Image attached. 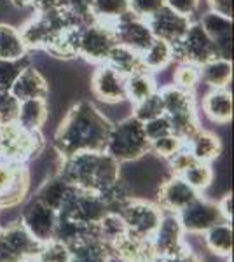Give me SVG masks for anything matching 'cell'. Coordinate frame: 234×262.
<instances>
[{
	"label": "cell",
	"instance_id": "6da1fadb",
	"mask_svg": "<svg viewBox=\"0 0 234 262\" xmlns=\"http://www.w3.org/2000/svg\"><path fill=\"white\" fill-rule=\"evenodd\" d=\"M112 122L91 101H79L67 112L54 133L59 158L77 152H105Z\"/></svg>",
	"mask_w": 234,
	"mask_h": 262
},
{
	"label": "cell",
	"instance_id": "7a4b0ae2",
	"mask_svg": "<svg viewBox=\"0 0 234 262\" xmlns=\"http://www.w3.org/2000/svg\"><path fill=\"white\" fill-rule=\"evenodd\" d=\"M54 175L74 187L100 194L121 179V163L107 152H77L61 158Z\"/></svg>",
	"mask_w": 234,
	"mask_h": 262
},
{
	"label": "cell",
	"instance_id": "3957f363",
	"mask_svg": "<svg viewBox=\"0 0 234 262\" xmlns=\"http://www.w3.org/2000/svg\"><path fill=\"white\" fill-rule=\"evenodd\" d=\"M105 152L117 163L137 161L148 154V140L143 131V122L130 116L112 124Z\"/></svg>",
	"mask_w": 234,
	"mask_h": 262
},
{
	"label": "cell",
	"instance_id": "277c9868",
	"mask_svg": "<svg viewBox=\"0 0 234 262\" xmlns=\"http://www.w3.org/2000/svg\"><path fill=\"white\" fill-rule=\"evenodd\" d=\"M44 149L40 131H28L18 122L0 124V161L27 164Z\"/></svg>",
	"mask_w": 234,
	"mask_h": 262
},
{
	"label": "cell",
	"instance_id": "5b68a950",
	"mask_svg": "<svg viewBox=\"0 0 234 262\" xmlns=\"http://www.w3.org/2000/svg\"><path fill=\"white\" fill-rule=\"evenodd\" d=\"M72 48L75 56H82L91 63H105L109 53L117 44L112 28L100 21H91L84 27L70 28Z\"/></svg>",
	"mask_w": 234,
	"mask_h": 262
},
{
	"label": "cell",
	"instance_id": "8992f818",
	"mask_svg": "<svg viewBox=\"0 0 234 262\" xmlns=\"http://www.w3.org/2000/svg\"><path fill=\"white\" fill-rule=\"evenodd\" d=\"M172 48L173 61L177 63H193L196 67H201L214 58H220L215 44L199 23H190L180 42L173 44Z\"/></svg>",
	"mask_w": 234,
	"mask_h": 262
},
{
	"label": "cell",
	"instance_id": "52a82bcc",
	"mask_svg": "<svg viewBox=\"0 0 234 262\" xmlns=\"http://www.w3.org/2000/svg\"><path fill=\"white\" fill-rule=\"evenodd\" d=\"M40 245L27 231L21 221L0 226V260L2 262H25L33 260Z\"/></svg>",
	"mask_w": 234,
	"mask_h": 262
},
{
	"label": "cell",
	"instance_id": "ba28073f",
	"mask_svg": "<svg viewBox=\"0 0 234 262\" xmlns=\"http://www.w3.org/2000/svg\"><path fill=\"white\" fill-rule=\"evenodd\" d=\"M117 213L121 215L122 221L126 222V227L130 234L152 239L161 219H163L164 210L161 208L159 205H154V203L131 198L130 201L124 203V205L117 210Z\"/></svg>",
	"mask_w": 234,
	"mask_h": 262
},
{
	"label": "cell",
	"instance_id": "9c48e42d",
	"mask_svg": "<svg viewBox=\"0 0 234 262\" xmlns=\"http://www.w3.org/2000/svg\"><path fill=\"white\" fill-rule=\"evenodd\" d=\"M30 191V170L27 164L0 161V210L19 206Z\"/></svg>",
	"mask_w": 234,
	"mask_h": 262
},
{
	"label": "cell",
	"instance_id": "30bf717a",
	"mask_svg": "<svg viewBox=\"0 0 234 262\" xmlns=\"http://www.w3.org/2000/svg\"><path fill=\"white\" fill-rule=\"evenodd\" d=\"M177 217L185 234H203L210 227L225 222L219 205L214 201L203 200L201 196H198L180 212H177Z\"/></svg>",
	"mask_w": 234,
	"mask_h": 262
},
{
	"label": "cell",
	"instance_id": "8fae6325",
	"mask_svg": "<svg viewBox=\"0 0 234 262\" xmlns=\"http://www.w3.org/2000/svg\"><path fill=\"white\" fill-rule=\"evenodd\" d=\"M110 28H112L114 39H116L117 44L130 48L138 54H142L147 49V46L152 42V39H154L147 21L135 16L131 11L126 12L114 25H110Z\"/></svg>",
	"mask_w": 234,
	"mask_h": 262
},
{
	"label": "cell",
	"instance_id": "7c38bea8",
	"mask_svg": "<svg viewBox=\"0 0 234 262\" xmlns=\"http://www.w3.org/2000/svg\"><path fill=\"white\" fill-rule=\"evenodd\" d=\"M19 221L37 242L46 243L54 238L58 213L53 208L46 206L44 203L32 198L28 205L23 208V212H21Z\"/></svg>",
	"mask_w": 234,
	"mask_h": 262
},
{
	"label": "cell",
	"instance_id": "4fadbf2b",
	"mask_svg": "<svg viewBox=\"0 0 234 262\" xmlns=\"http://www.w3.org/2000/svg\"><path fill=\"white\" fill-rule=\"evenodd\" d=\"M184 229L180 226L177 213L164 212L159 226L152 236V247H154L156 257H173L184 252L189 245L184 242Z\"/></svg>",
	"mask_w": 234,
	"mask_h": 262
},
{
	"label": "cell",
	"instance_id": "5bb4252c",
	"mask_svg": "<svg viewBox=\"0 0 234 262\" xmlns=\"http://www.w3.org/2000/svg\"><path fill=\"white\" fill-rule=\"evenodd\" d=\"M190 23H193L190 18L169 9L168 6H164L163 9L157 11L154 16H151L147 19V25L151 28L152 35H154V39H161L172 46L180 42Z\"/></svg>",
	"mask_w": 234,
	"mask_h": 262
},
{
	"label": "cell",
	"instance_id": "9a60e30c",
	"mask_svg": "<svg viewBox=\"0 0 234 262\" xmlns=\"http://www.w3.org/2000/svg\"><path fill=\"white\" fill-rule=\"evenodd\" d=\"M91 91L105 103H121L126 100V77L107 63H100L91 77Z\"/></svg>",
	"mask_w": 234,
	"mask_h": 262
},
{
	"label": "cell",
	"instance_id": "2e32d148",
	"mask_svg": "<svg viewBox=\"0 0 234 262\" xmlns=\"http://www.w3.org/2000/svg\"><path fill=\"white\" fill-rule=\"evenodd\" d=\"M198 196H201L199 192H196L182 177L172 175L169 179H166L163 184L159 185L157 191V205L164 210V212H180L184 206L189 205L190 201H194Z\"/></svg>",
	"mask_w": 234,
	"mask_h": 262
},
{
	"label": "cell",
	"instance_id": "e0dca14e",
	"mask_svg": "<svg viewBox=\"0 0 234 262\" xmlns=\"http://www.w3.org/2000/svg\"><path fill=\"white\" fill-rule=\"evenodd\" d=\"M199 25L215 44L219 56L232 60V18L210 11L203 16Z\"/></svg>",
	"mask_w": 234,
	"mask_h": 262
},
{
	"label": "cell",
	"instance_id": "ac0fdd59",
	"mask_svg": "<svg viewBox=\"0 0 234 262\" xmlns=\"http://www.w3.org/2000/svg\"><path fill=\"white\" fill-rule=\"evenodd\" d=\"M109 250L112 255L119 257L124 262H154L156 252L152 247V239L140 238V236L126 232L116 242L109 245Z\"/></svg>",
	"mask_w": 234,
	"mask_h": 262
},
{
	"label": "cell",
	"instance_id": "d6986e66",
	"mask_svg": "<svg viewBox=\"0 0 234 262\" xmlns=\"http://www.w3.org/2000/svg\"><path fill=\"white\" fill-rule=\"evenodd\" d=\"M11 93L19 101L30 98H48L49 86L44 75L33 65H30L21 72L19 77L16 79V82L12 84Z\"/></svg>",
	"mask_w": 234,
	"mask_h": 262
},
{
	"label": "cell",
	"instance_id": "ffe728a7",
	"mask_svg": "<svg viewBox=\"0 0 234 262\" xmlns=\"http://www.w3.org/2000/svg\"><path fill=\"white\" fill-rule=\"evenodd\" d=\"M185 149L193 154V158L199 163L211 164L222 152V142L215 133L206 129H198L189 140L184 142Z\"/></svg>",
	"mask_w": 234,
	"mask_h": 262
},
{
	"label": "cell",
	"instance_id": "44dd1931",
	"mask_svg": "<svg viewBox=\"0 0 234 262\" xmlns=\"http://www.w3.org/2000/svg\"><path fill=\"white\" fill-rule=\"evenodd\" d=\"M201 105L205 116L215 124H229L232 121V95L227 88L206 93Z\"/></svg>",
	"mask_w": 234,
	"mask_h": 262
},
{
	"label": "cell",
	"instance_id": "7402d4cb",
	"mask_svg": "<svg viewBox=\"0 0 234 262\" xmlns=\"http://www.w3.org/2000/svg\"><path fill=\"white\" fill-rule=\"evenodd\" d=\"M49 117L48 100L46 98H30L19 101L18 117L16 122L21 128L28 131H40Z\"/></svg>",
	"mask_w": 234,
	"mask_h": 262
},
{
	"label": "cell",
	"instance_id": "603a6c76",
	"mask_svg": "<svg viewBox=\"0 0 234 262\" xmlns=\"http://www.w3.org/2000/svg\"><path fill=\"white\" fill-rule=\"evenodd\" d=\"M75 191L74 185H70L69 182H65L63 179H59L58 175H53L51 179H48L44 184L39 187V191L35 192V200H39L40 203H44L46 206L53 208L54 212H58L61 208V205L70 198V194Z\"/></svg>",
	"mask_w": 234,
	"mask_h": 262
},
{
	"label": "cell",
	"instance_id": "cb8c5ba5",
	"mask_svg": "<svg viewBox=\"0 0 234 262\" xmlns=\"http://www.w3.org/2000/svg\"><path fill=\"white\" fill-rule=\"evenodd\" d=\"M199 79L211 90L227 88L232 81V60L214 58L199 67Z\"/></svg>",
	"mask_w": 234,
	"mask_h": 262
},
{
	"label": "cell",
	"instance_id": "d4e9b609",
	"mask_svg": "<svg viewBox=\"0 0 234 262\" xmlns=\"http://www.w3.org/2000/svg\"><path fill=\"white\" fill-rule=\"evenodd\" d=\"M157 91H159L161 100H163L164 116L173 117L180 116V114L194 112V96L190 91L180 90L175 84H168V86H163Z\"/></svg>",
	"mask_w": 234,
	"mask_h": 262
},
{
	"label": "cell",
	"instance_id": "484cf974",
	"mask_svg": "<svg viewBox=\"0 0 234 262\" xmlns=\"http://www.w3.org/2000/svg\"><path fill=\"white\" fill-rule=\"evenodd\" d=\"M205 247L217 257H231L232 253V224L220 222L203 232Z\"/></svg>",
	"mask_w": 234,
	"mask_h": 262
},
{
	"label": "cell",
	"instance_id": "4316f807",
	"mask_svg": "<svg viewBox=\"0 0 234 262\" xmlns=\"http://www.w3.org/2000/svg\"><path fill=\"white\" fill-rule=\"evenodd\" d=\"M143 69L147 72H161L164 70L169 63L173 61V48L172 44L161 40V39H152L151 44L147 46V49L140 54Z\"/></svg>",
	"mask_w": 234,
	"mask_h": 262
},
{
	"label": "cell",
	"instance_id": "83f0119b",
	"mask_svg": "<svg viewBox=\"0 0 234 262\" xmlns=\"http://www.w3.org/2000/svg\"><path fill=\"white\" fill-rule=\"evenodd\" d=\"M105 63L121 75H124V77H130L131 74H137L140 70H145L142 65V60H140V54L121 44L114 46Z\"/></svg>",
	"mask_w": 234,
	"mask_h": 262
},
{
	"label": "cell",
	"instance_id": "f1b7e54d",
	"mask_svg": "<svg viewBox=\"0 0 234 262\" xmlns=\"http://www.w3.org/2000/svg\"><path fill=\"white\" fill-rule=\"evenodd\" d=\"M70 248V262H107L110 257L109 245L100 238L84 239Z\"/></svg>",
	"mask_w": 234,
	"mask_h": 262
},
{
	"label": "cell",
	"instance_id": "f546056e",
	"mask_svg": "<svg viewBox=\"0 0 234 262\" xmlns=\"http://www.w3.org/2000/svg\"><path fill=\"white\" fill-rule=\"evenodd\" d=\"M130 12V0H91V14L95 21L114 25Z\"/></svg>",
	"mask_w": 234,
	"mask_h": 262
},
{
	"label": "cell",
	"instance_id": "4dcf8cb0",
	"mask_svg": "<svg viewBox=\"0 0 234 262\" xmlns=\"http://www.w3.org/2000/svg\"><path fill=\"white\" fill-rule=\"evenodd\" d=\"M27 51L18 28L0 23V60H16L25 56Z\"/></svg>",
	"mask_w": 234,
	"mask_h": 262
},
{
	"label": "cell",
	"instance_id": "1f68e13d",
	"mask_svg": "<svg viewBox=\"0 0 234 262\" xmlns=\"http://www.w3.org/2000/svg\"><path fill=\"white\" fill-rule=\"evenodd\" d=\"M156 91L157 88L151 72L140 70L137 74H131L130 77H126V100H130L133 105L148 98Z\"/></svg>",
	"mask_w": 234,
	"mask_h": 262
},
{
	"label": "cell",
	"instance_id": "d6a6232c",
	"mask_svg": "<svg viewBox=\"0 0 234 262\" xmlns=\"http://www.w3.org/2000/svg\"><path fill=\"white\" fill-rule=\"evenodd\" d=\"M180 177L190 185V187L194 189L196 192L201 194L203 191H206V189L211 185L215 173H214V168H211V164L196 161V163L190 164V166L187 168V170L182 173Z\"/></svg>",
	"mask_w": 234,
	"mask_h": 262
},
{
	"label": "cell",
	"instance_id": "836d02e7",
	"mask_svg": "<svg viewBox=\"0 0 234 262\" xmlns=\"http://www.w3.org/2000/svg\"><path fill=\"white\" fill-rule=\"evenodd\" d=\"M30 65H32V58L28 54L16 60H0V93H9L19 74Z\"/></svg>",
	"mask_w": 234,
	"mask_h": 262
},
{
	"label": "cell",
	"instance_id": "e575fe53",
	"mask_svg": "<svg viewBox=\"0 0 234 262\" xmlns=\"http://www.w3.org/2000/svg\"><path fill=\"white\" fill-rule=\"evenodd\" d=\"M58 7L67 12L75 28L95 21L91 14V0H58Z\"/></svg>",
	"mask_w": 234,
	"mask_h": 262
},
{
	"label": "cell",
	"instance_id": "d590c367",
	"mask_svg": "<svg viewBox=\"0 0 234 262\" xmlns=\"http://www.w3.org/2000/svg\"><path fill=\"white\" fill-rule=\"evenodd\" d=\"M98 231H100L101 242L110 245L112 242L121 238V236H124L127 232V227L126 222L122 221V217L117 212H109L98 222Z\"/></svg>",
	"mask_w": 234,
	"mask_h": 262
},
{
	"label": "cell",
	"instance_id": "8d00e7d4",
	"mask_svg": "<svg viewBox=\"0 0 234 262\" xmlns=\"http://www.w3.org/2000/svg\"><path fill=\"white\" fill-rule=\"evenodd\" d=\"M159 116H164V107H163V100H161L159 91L152 93L148 98L135 103L133 108V117H137L140 122H147L151 119H156Z\"/></svg>",
	"mask_w": 234,
	"mask_h": 262
},
{
	"label": "cell",
	"instance_id": "74e56055",
	"mask_svg": "<svg viewBox=\"0 0 234 262\" xmlns=\"http://www.w3.org/2000/svg\"><path fill=\"white\" fill-rule=\"evenodd\" d=\"M33 262H70V248L58 239L40 245Z\"/></svg>",
	"mask_w": 234,
	"mask_h": 262
},
{
	"label": "cell",
	"instance_id": "f35d334b",
	"mask_svg": "<svg viewBox=\"0 0 234 262\" xmlns=\"http://www.w3.org/2000/svg\"><path fill=\"white\" fill-rule=\"evenodd\" d=\"M199 82H201V79H199V67L193 65V63H178L177 70L173 72V84L177 88L193 93Z\"/></svg>",
	"mask_w": 234,
	"mask_h": 262
},
{
	"label": "cell",
	"instance_id": "ab89813d",
	"mask_svg": "<svg viewBox=\"0 0 234 262\" xmlns=\"http://www.w3.org/2000/svg\"><path fill=\"white\" fill-rule=\"evenodd\" d=\"M182 147H184V142L178 137H175L173 133L164 135V137H159V138H156V140L148 142V152H154V154L166 159V161H168L172 156H175Z\"/></svg>",
	"mask_w": 234,
	"mask_h": 262
},
{
	"label": "cell",
	"instance_id": "60d3db41",
	"mask_svg": "<svg viewBox=\"0 0 234 262\" xmlns=\"http://www.w3.org/2000/svg\"><path fill=\"white\" fill-rule=\"evenodd\" d=\"M19 100L14 95L9 93H0V124L14 122L18 117Z\"/></svg>",
	"mask_w": 234,
	"mask_h": 262
},
{
	"label": "cell",
	"instance_id": "b9f144b4",
	"mask_svg": "<svg viewBox=\"0 0 234 262\" xmlns=\"http://www.w3.org/2000/svg\"><path fill=\"white\" fill-rule=\"evenodd\" d=\"M166 6V0H130V11L142 19H148Z\"/></svg>",
	"mask_w": 234,
	"mask_h": 262
},
{
	"label": "cell",
	"instance_id": "7bdbcfd3",
	"mask_svg": "<svg viewBox=\"0 0 234 262\" xmlns=\"http://www.w3.org/2000/svg\"><path fill=\"white\" fill-rule=\"evenodd\" d=\"M143 131H145L147 140L152 142V140H156V138L172 133V124H169V119L166 116H159V117H156V119L143 122Z\"/></svg>",
	"mask_w": 234,
	"mask_h": 262
},
{
	"label": "cell",
	"instance_id": "ee69618b",
	"mask_svg": "<svg viewBox=\"0 0 234 262\" xmlns=\"http://www.w3.org/2000/svg\"><path fill=\"white\" fill-rule=\"evenodd\" d=\"M193 163H196V159L193 158V154L185 149V145L182 147V149L178 150L175 156H172V158L168 159L172 175H177V177H180L182 173H184Z\"/></svg>",
	"mask_w": 234,
	"mask_h": 262
},
{
	"label": "cell",
	"instance_id": "f6af8a7d",
	"mask_svg": "<svg viewBox=\"0 0 234 262\" xmlns=\"http://www.w3.org/2000/svg\"><path fill=\"white\" fill-rule=\"evenodd\" d=\"M166 6H168L169 9H173V11L180 12V14L187 16V18H190V16L198 11L199 0H166Z\"/></svg>",
	"mask_w": 234,
	"mask_h": 262
},
{
	"label": "cell",
	"instance_id": "bcb514c9",
	"mask_svg": "<svg viewBox=\"0 0 234 262\" xmlns=\"http://www.w3.org/2000/svg\"><path fill=\"white\" fill-rule=\"evenodd\" d=\"M154 262H203V260H201V257H199L198 253H194L189 247H187L185 250L180 252L178 255H173V257H156Z\"/></svg>",
	"mask_w": 234,
	"mask_h": 262
},
{
	"label": "cell",
	"instance_id": "7dc6e473",
	"mask_svg": "<svg viewBox=\"0 0 234 262\" xmlns=\"http://www.w3.org/2000/svg\"><path fill=\"white\" fill-rule=\"evenodd\" d=\"M208 4H210V9L214 12L232 18V0H208Z\"/></svg>",
	"mask_w": 234,
	"mask_h": 262
},
{
	"label": "cell",
	"instance_id": "c3c4849f",
	"mask_svg": "<svg viewBox=\"0 0 234 262\" xmlns=\"http://www.w3.org/2000/svg\"><path fill=\"white\" fill-rule=\"evenodd\" d=\"M217 205H219L220 213H222V217L225 219V222L232 224V196L231 194H225Z\"/></svg>",
	"mask_w": 234,
	"mask_h": 262
},
{
	"label": "cell",
	"instance_id": "681fc988",
	"mask_svg": "<svg viewBox=\"0 0 234 262\" xmlns=\"http://www.w3.org/2000/svg\"><path fill=\"white\" fill-rule=\"evenodd\" d=\"M28 6H32L37 12L51 11L58 7V0H28Z\"/></svg>",
	"mask_w": 234,
	"mask_h": 262
},
{
	"label": "cell",
	"instance_id": "f907efd6",
	"mask_svg": "<svg viewBox=\"0 0 234 262\" xmlns=\"http://www.w3.org/2000/svg\"><path fill=\"white\" fill-rule=\"evenodd\" d=\"M12 4H14L16 7H25L28 6V0H11Z\"/></svg>",
	"mask_w": 234,
	"mask_h": 262
},
{
	"label": "cell",
	"instance_id": "816d5d0a",
	"mask_svg": "<svg viewBox=\"0 0 234 262\" xmlns=\"http://www.w3.org/2000/svg\"><path fill=\"white\" fill-rule=\"evenodd\" d=\"M25 262H33V260H25Z\"/></svg>",
	"mask_w": 234,
	"mask_h": 262
},
{
	"label": "cell",
	"instance_id": "f5cc1de1",
	"mask_svg": "<svg viewBox=\"0 0 234 262\" xmlns=\"http://www.w3.org/2000/svg\"><path fill=\"white\" fill-rule=\"evenodd\" d=\"M0 262H2V260H0Z\"/></svg>",
	"mask_w": 234,
	"mask_h": 262
}]
</instances>
